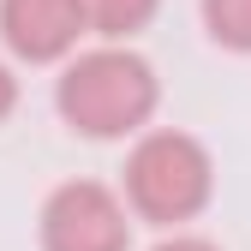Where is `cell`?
Listing matches in <instances>:
<instances>
[{
	"instance_id": "cell-2",
	"label": "cell",
	"mask_w": 251,
	"mask_h": 251,
	"mask_svg": "<svg viewBox=\"0 0 251 251\" xmlns=\"http://www.w3.org/2000/svg\"><path fill=\"white\" fill-rule=\"evenodd\" d=\"M120 203L132 222L185 233L198 215L215 203V155L198 132L185 126H150L126 144V168H120Z\"/></svg>"
},
{
	"instance_id": "cell-3",
	"label": "cell",
	"mask_w": 251,
	"mask_h": 251,
	"mask_svg": "<svg viewBox=\"0 0 251 251\" xmlns=\"http://www.w3.org/2000/svg\"><path fill=\"white\" fill-rule=\"evenodd\" d=\"M132 215L108 179H60L36 209L42 251H132Z\"/></svg>"
},
{
	"instance_id": "cell-4",
	"label": "cell",
	"mask_w": 251,
	"mask_h": 251,
	"mask_svg": "<svg viewBox=\"0 0 251 251\" xmlns=\"http://www.w3.org/2000/svg\"><path fill=\"white\" fill-rule=\"evenodd\" d=\"M84 42V0H0V48L18 66H66Z\"/></svg>"
},
{
	"instance_id": "cell-7",
	"label": "cell",
	"mask_w": 251,
	"mask_h": 251,
	"mask_svg": "<svg viewBox=\"0 0 251 251\" xmlns=\"http://www.w3.org/2000/svg\"><path fill=\"white\" fill-rule=\"evenodd\" d=\"M150 251H222V245H215L209 233H192V227H185V233H162Z\"/></svg>"
},
{
	"instance_id": "cell-5",
	"label": "cell",
	"mask_w": 251,
	"mask_h": 251,
	"mask_svg": "<svg viewBox=\"0 0 251 251\" xmlns=\"http://www.w3.org/2000/svg\"><path fill=\"white\" fill-rule=\"evenodd\" d=\"M162 0H84V24H90V42H132L138 30L155 24Z\"/></svg>"
},
{
	"instance_id": "cell-1",
	"label": "cell",
	"mask_w": 251,
	"mask_h": 251,
	"mask_svg": "<svg viewBox=\"0 0 251 251\" xmlns=\"http://www.w3.org/2000/svg\"><path fill=\"white\" fill-rule=\"evenodd\" d=\"M162 72L132 42H84L66 66H54V114L72 138L132 144L155 126Z\"/></svg>"
},
{
	"instance_id": "cell-6",
	"label": "cell",
	"mask_w": 251,
	"mask_h": 251,
	"mask_svg": "<svg viewBox=\"0 0 251 251\" xmlns=\"http://www.w3.org/2000/svg\"><path fill=\"white\" fill-rule=\"evenodd\" d=\"M198 24L222 54H251V0H198Z\"/></svg>"
},
{
	"instance_id": "cell-8",
	"label": "cell",
	"mask_w": 251,
	"mask_h": 251,
	"mask_svg": "<svg viewBox=\"0 0 251 251\" xmlns=\"http://www.w3.org/2000/svg\"><path fill=\"white\" fill-rule=\"evenodd\" d=\"M18 114V72H12V60L0 54V126H6Z\"/></svg>"
}]
</instances>
